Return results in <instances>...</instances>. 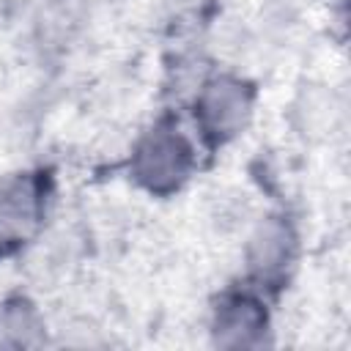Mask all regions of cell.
Returning a JSON list of instances; mask_svg holds the SVG:
<instances>
[{
    "label": "cell",
    "mask_w": 351,
    "mask_h": 351,
    "mask_svg": "<svg viewBox=\"0 0 351 351\" xmlns=\"http://www.w3.org/2000/svg\"><path fill=\"white\" fill-rule=\"evenodd\" d=\"M195 170L197 148L192 137L170 121H159L143 132L129 154V178L154 197L181 192Z\"/></svg>",
    "instance_id": "1"
},
{
    "label": "cell",
    "mask_w": 351,
    "mask_h": 351,
    "mask_svg": "<svg viewBox=\"0 0 351 351\" xmlns=\"http://www.w3.org/2000/svg\"><path fill=\"white\" fill-rule=\"evenodd\" d=\"M258 90L239 74L206 77L192 99V118L200 140L208 148H222L241 137L252 121Z\"/></svg>",
    "instance_id": "2"
},
{
    "label": "cell",
    "mask_w": 351,
    "mask_h": 351,
    "mask_svg": "<svg viewBox=\"0 0 351 351\" xmlns=\"http://www.w3.org/2000/svg\"><path fill=\"white\" fill-rule=\"evenodd\" d=\"M52 178L44 170H14L0 178V247L30 241L49 211Z\"/></svg>",
    "instance_id": "3"
},
{
    "label": "cell",
    "mask_w": 351,
    "mask_h": 351,
    "mask_svg": "<svg viewBox=\"0 0 351 351\" xmlns=\"http://www.w3.org/2000/svg\"><path fill=\"white\" fill-rule=\"evenodd\" d=\"M299 261V230L291 217L271 211L263 214L247 236L244 263L258 288H280L288 282Z\"/></svg>",
    "instance_id": "4"
},
{
    "label": "cell",
    "mask_w": 351,
    "mask_h": 351,
    "mask_svg": "<svg viewBox=\"0 0 351 351\" xmlns=\"http://www.w3.org/2000/svg\"><path fill=\"white\" fill-rule=\"evenodd\" d=\"M211 343L219 348H261L269 343L271 315L258 291H225L211 307Z\"/></svg>",
    "instance_id": "5"
},
{
    "label": "cell",
    "mask_w": 351,
    "mask_h": 351,
    "mask_svg": "<svg viewBox=\"0 0 351 351\" xmlns=\"http://www.w3.org/2000/svg\"><path fill=\"white\" fill-rule=\"evenodd\" d=\"M47 343V321L38 304L25 293H8L0 299V348L22 351L41 348Z\"/></svg>",
    "instance_id": "6"
},
{
    "label": "cell",
    "mask_w": 351,
    "mask_h": 351,
    "mask_svg": "<svg viewBox=\"0 0 351 351\" xmlns=\"http://www.w3.org/2000/svg\"><path fill=\"white\" fill-rule=\"evenodd\" d=\"M293 118L296 129L307 140H326L337 132L343 121V104L324 85H307L293 101Z\"/></svg>",
    "instance_id": "7"
},
{
    "label": "cell",
    "mask_w": 351,
    "mask_h": 351,
    "mask_svg": "<svg viewBox=\"0 0 351 351\" xmlns=\"http://www.w3.org/2000/svg\"><path fill=\"white\" fill-rule=\"evenodd\" d=\"M274 14H280V16H296V14H302V11H307L315 0H263Z\"/></svg>",
    "instance_id": "8"
},
{
    "label": "cell",
    "mask_w": 351,
    "mask_h": 351,
    "mask_svg": "<svg viewBox=\"0 0 351 351\" xmlns=\"http://www.w3.org/2000/svg\"><path fill=\"white\" fill-rule=\"evenodd\" d=\"M335 3H346V0H335Z\"/></svg>",
    "instance_id": "9"
}]
</instances>
